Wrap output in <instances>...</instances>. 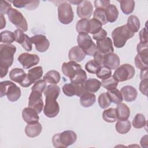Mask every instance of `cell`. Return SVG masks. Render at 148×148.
I'll return each instance as SVG.
<instances>
[{
    "label": "cell",
    "mask_w": 148,
    "mask_h": 148,
    "mask_svg": "<svg viewBox=\"0 0 148 148\" xmlns=\"http://www.w3.org/2000/svg\"><path fill=\"white\" fill-rule=\"evenodd\" d=\"M17 60L24 69H29L37 65L40 61L39 57L38 55L28 53H21L18 57Z\"/></svg>",
    "instance_id": "7c38bea8"
},
{
    "label": "cell",
    "mask_w": 148,
    "mask_h": 148,
    "mask_svg": "<svg viewBox=\"0 0 148 148\" xmlns=\"http://www.w3.org/2000/svg\"><path fill=\"white\" fill-rule=\"evenodd\" d=\"M58 18L62 24H69L73 20L74 13L71 3L63 2L58 6Z\"/></svg>",
    "instance_id": "52a82bcc"
},
{
    "label": "cell",
    "mask_w": 148,
    "mask_h": 148,
    "mask_svg": "<svg viewBox=\"0 0 148 148\" xmlns=\"http://www.w3.org/2000/svg\"><path fill=\"white\" fill-rule=\"evenodd\" d=\"M81 69L82 68L80 64L72 61L64 62L61 66V70L63 74L69 77L70 80L76 76Z\"/></svg>",
    "instance_id": "9a60e30c"
},
{
    "label": "cell",
    "mask_w": 148,
    "mask_h": 148,
    "mask_svg": "<svg viewBox=\"0 0 148 148\" xmlns=\"http://www.w3.org/2000/svg\"><path fill=\"white\" fill-rule=\"evenodd\" d=\"M121 11L128 15L132 13L135 8V2L132 0H121L118 1Z\"/></svg>",
    "instance_id": "d6a6232c"
},
{
    "label": "cell",
    "mask_w": 148,
    "mask_h": 148,
    "mask_svg": "<svg viewBox=\"0 0 148 148\" xmlns=\"http://www.w3.org/2000/svg\"><path fill=\"white\" fill-rule=\"evenodd\" d=\"M117 119L118 120L124 121L128 120L130 116V109L128 106L123 103L117 105L116 108Z\"/></svg>",
    "instance_id": "cb8c5ba5"
},
{
    "label": "cell",
    "mask_w": 148,
    "mask_h": 148,
    "mask_svg": "<svg viewBox=\"0 0 148 148\" xmlns=\"http://www.w3.org/2000/svg\"><path fill=\"white\" fill-rule=\"evenodd\" d=\"M27 74L25 71L21 69L18 68H16L12 69L9 72V78L11 80L18 83L20 84L24 81L26 77Z\"/></svg>",
    "instance_id": "484cf974"
},
{
    "label": "cell",
    "mask_w": 148,
    "mask_h": 148,
    "mask_svg": "<svg viewBox=\"0 0 148 148\" xmlns=\"http://www.w3.org/2000/svg\"><path fill=\"white\" fill-rule=\"evenodd\" d=\"M76 140V133L72 130H66L54 134L52 138V143L53 146L57 148L68 147L75 143Z\"/></svg>",
    "instance_id": "277c9868"
},
{
    "label": "cell",
    "mask_w": 148,
    "mask_h": 148,
    "mask_svg": "<svg viewBox=\"0 0 148 148\" xmlns=\"http://www.w3.org/2000/svg\"><path fill=\"white\" fill-rule=\"evenodd\" d=\"M83 85L87 92L95 93L99 90L101 86V82L97 79L90 78L85 81Z\"/></svg>",
    "instance_id": "4316f807"
},
{
    "label": "cell",
    "mask_w": 148,
    "mask_h": 148,
    "mask_svg": "<svg viewBox=\"0 0 148 148\" xmlns=\"http://www.w3.org/2000/svg\"><path fill=\"white\" fill-rule=\"evenodd\" d=\"M12 8V5L7 1H2L0 5V14H8L9 10Z\"/></svg>",
    "instance_id": "681fc988"
},
{
    "label": "cell",
    "mask_w": 148,
    "mask_h": 148,
    "mask_svg": "<svg viewBox=\"0 0 148 148\" xmlns=\"http://www.w3.org/2000/svg\"><path fill=\"white\" fill-rule=\"evenodd\" d=\"M123 98L126 102L134 101L138 95V92L135 88L132 86H123L120 90Z\"/></svg>",
    "instance_id": "d6986e66"
},
{
    "label": "cell",
    "mask_w": 148,
    "mask_h": 148,
    "mask_svg": "<svg viewBox=\"0 0 148 148\" xmlns=\"http://www.w3.org/2000/svg\"><path fill=\"white\" fill-rule=\"evenodd\" d=\"M147 121L145 116L141 113L136 114L134 117L132 122L133 127L137 129L144 127L146 125Z\"/></svg>",
    "instance_id": "8d00e7d4"
},
{
    "label": "cell",
    "mask_w": 148,
    "mask_h": 148,
    "mask_svg": "<svg viewBox=\"0 0 148 148\" xmlns=\"http://www.w3.org/2000/svg\"><path fill=\"white\" fill-rule=\"evenodd\" d=\"M21 89L11 81L5 80L0 83V97L7 96L10 102H16L21 97Z\"/></svg>",
    "instance_id": "5b68a950"
},
{
    "label": "cell",
    "mask_w": 148,
    "mask_h": 148,
    "mask_svg": "<svg viewBox=\"0 0 148 148\" xmlns=\"http://www.w3.org/2000/svg\"><path fill=\"white\" fill-rule=\"evenodd\" d=\"M47 86V83L45 80L39 79V80H37L34 83V84L32 86V87L31 88V90L38 91L42 94V92L46 89Z\"/></svg>",
    "instance_id": "7dc6e473"
},
{
    "label": "cell",
    "mask_w": 148,
    "mask_h": 148,
    "mask_svg": "<svg viewBox=\"0 0 148 148\" xmlns=\"http://www.w3.org/2000/svg\"><path fill=\"white\" fill-rule=\"evenodd\" d=\"M96 101V97L94 93L86 92L80 97V103L84 108H89L92 106Z\"/></svg>",
    "instance_id": "83f0119b"
},
{
    "label": "cell",
    "mask_w": 148,
    "mask_h": 148,
    "mask_svg": "<svg viewBox=\"0 0 148 148\" xmlns=\"http://www.w3.org/2000/svg\"><path fill=\"white\" fill-rule=\"evenodd\" d=\"M31 43L35 46L36 50L40 53L47 51L50 46V42L44 35L38 34L31 37Z\"/></svg>",
    "instance_id": "5bb4252c"
},
{
    "label": "cell",
    "mask_w": 148,
    "mask_h": 148,
    "mask_svg": "<svg viewBox=\"0 0 148 148\" xmlns=\"http://www.w3.org/2000/svg\"><path fill=\"white\" fill-rule=\"evenodd\" d=\"M21 115L23 120L27 124L39 122V117L38 113L35 109L30 107L25 108L22 111Z\"/></svg>",
    "instance_id": "ac0fdd59"
},
{
    "label": "cell",
    "mask_w": 148,
    "mask_h": 148,
    "mask_svg": "<svg viewBox=\"0 0 148 148\" xmlns=\"http://www.w3.org/2000/svg\"><path fill=\"white\" fill-rule=\"evenodd\" d=\"M126 25L131 31L135 33L137 32L140 28V21L136 16L131 15L128 18Z\"/></svg>",
    "instance_id": "4dcf8cb0"
},
{
    "label": "cell",
    "mask_w": 148,
    "mask_h": 148,
    "mask_svg": "<svg viewBox=\"0 0 148 148\" xmlns=\"http://www.w3.org/2000/svg\"><path fill=\"white\" fill-rule=\"evenodd\" d=\"M87 76L86 72L83 69H81L78 73L70 80L71 83L73 84H83L87 80Z\"/></svg>",
    "instance_id": "b9f144b4"
},
{
    "label": "cell",
    "mask_w": 148,
    "mask_h": 148,
    "mask_svg": "<svg viewBox=\"0 0 148 148\" xmlns=\"http://www.w3.org/2000/svg\"><path fill=\"white\" fill-rule=\"evenodd\" d=\"M64 94L68 97H73L76 95L81 97L83 94L87 92L83 84H73L66 83L62 87Z\"/></svg>",
    "instance_id": "8fae6325"
},
{
    "label": "cell",
    "mask_w": 148,
    "mask_h": 148,
    "mask_svg": "<svg viewBox=\"0 0 148 148\" xmlns=\"http://www.w3.org/2000/svg\"><path fill=\"white\" fill-rule=\"evenodd\" d=\"M90 34H95L99 32L102 28V24L98 21L95 18L90 19Z\"/></svg>",
    "instance_id": "bcb514c9"
},
{
    "label": "cell",
    "mask_w": 148,
    "mask_h": 148,
    "mask_svg": "<svg viewBox=\"0 0 148 148\" xmlns=\"http://www.w3.org/2000/svg\"><path fill=\"white\" fill-rule=\"evenodd\" d=\"M15 35V40L18 43L27 51L32 50V43L31 38H29L24 31L17 29L14 32Z\"/></svg>",
    "instance_id": "e0dca14e"
},
{
    "label": "cell",
    "mask_w": 148,
    "mask_h": 148,
    "mask_svg": "<svg viewBox=\"0 0 148 148\" xmlns=\"http://www.w3.org/2000/svg\"><path fill=\"white\" fill-rule=\"evenodd\" d=\"M15 40L14 32L10 31H4L1 32V42L4 44H11Z\"/></svg>",
    "instance_id": "74e56055"
},
{
    "label": "cell",
    "mask_w": 148,
    "mask_h": 148,
    "mask_svg": "<svg viewBox=\"0 0 148 148\" xmlns=\"http://www.w3.org/2000/svg\"><path fill=\"white\" fill-rule=\"evenodd\" d=\"M147 82L148 79H143L139 84V90L141 93L144 95H147Z\"/></svg>",
    "instance_id": "11a10c76"
},
{
    "label": "cell",
    "mask_w": 148,
    "mask_h": 148,
    "mask_svg": "<svg viewBox=\"0 0 148 148\" xmlns=\"http://www.w3.org/2000/svg\"><path fill=\"white\" fill-rule=\"evenodd\" d=\"M135 73V70L132 65L129 64H124L116 69L113 76L118 82H122L131 79Z\"/></svg>",
    "instance_id": "ba28073f"
},
{
    "label": "cell",
    "mask_w": 148,
    "mask_h": 148,
    "mask_svg": "<svg viewBox=\"0 0 148 148\" xmlns=\"http://www.w3.org/2000/svg\"><path fill=\"white\" fill-rule=\"evenodd\" d=\"M101 68V66L98 65L94 60H91L88 61L85 65L86 70L90 73L97 74Z\"/></svg>",
    "instance_id": "ee69618b"
},
{
    "label": "cell",
    "mask_w": 148,
    "mask_h": 148,
    "mask_svg": "<svg viewBox=\"0 0 148 148\" xmlns=\"http://www.w3.org/2000/svg\"><path fill=\"white\" fill-rule=\"evenodd\" d=\"M110 4V1L96 0L94 1V6L96 9H105Z\"/></svg>",
    "instance_id": "f5cc1de1"
},
{
    "label": "cell",
    "mask_w": 148,
    "mask_h": 148,
    "mask_svg": "<svg viewBox=\"0 0 148 148\" xmlns=\"http://www.w3.org/2000/svg\"><path fill=\"white\" fill-rule=\"evenodd\" d=\"M43 106L42 93L38 91L31 90L28 98V107L35 109L38 113H40Z\"/></svg>",
    "instance_id": "4fadbf2b"
},
{
    "label": "cell",
    "mask_w": 148,
    "mask_h": 148,
    "mask_svg": "<svg viewBox=\"0 0 148 148\" xmlns=\"http://www.w3.org/2000/svg\"><path fill=\"white\" fill-rule=\"evenodd\" d=\"M1 15V29H2L6 26V20L3 14Z\"/></svg>",
    "instance_id": "680465c9"
},
{
    "label": "cell",
    "mask_w": 148,
    "mask_h": 148,
    "mask_svg": "<svg viewBox=\"0 0 148 148\" xmlns=\"http://www.w3.org/2000/svg\"><path fill=\"white\" fill-rule=\"evenodd\" d=\"M140 43L142 44H148V36L147 28H143L139 32Z\"/></svg>",
    "instance_id": "816d5d0a"
},
{
    "label": "cell",
    "mask_w": 148,
    "mask_h": 148,
    "mask_svg": "<svg viewBox=\"0 0 148 148\" xmlns=\"http://www.w3.org/2000/svg\"><path fill=\"white\" fill-rule=\"evenodd\" d=\"M93 18L99 21L102 25L108 23L105 11L103 9H96L93 13Z\"/></svg>",
    "instance_id": "60d3db41"
},
{
    "label": "cell",
    "mask_w": 148,
    "mask_h": 148,
    "mask_svg": "<svg viewBox=\"0 0 148 148\" xmlns=\"http://www.w3.org/2000/svg\"><path fill=\"white\" fill-rule=\"evenodd\" d=\"M106 54H103L99 51H98L93 56L94 57V60L101 66H103V61L105 56Z\"/></svg>",
    "instance_id": "f907efd6"
},
{
    "label": "cell",
    "mask_w": 148,
    "mask_h": 148,
    "mask_svg": "<svg viewBox=\"0 0 148 148\" xmlns=\"http://www.w3.org/2000/svg\"><path fill=\"white\" fill-rule=\"evenodd\" d=\"M120 58L117 54L114 53L106 54L103 61V66L110 69H116L120 65Z\"/></svg>",
    "instance_id": "44dd1931"
},
{
    "label": "cell",
    "mask_w": 148,
    "mask_h": 148,
    "mask_svg": "<svg viewBox=\"0 0 148 148\" xmlns=\"http://www.w3.org/2000/svg\"><path fill=\"white\" fill-rule=\"evenodd\" d=\"M148 44H142L139 43L137 45L136 50L138 54L144 61L148 62Z\"/></svg>",
    "instance_id": "f35d334b"
},
{
    "label": "cell",
    "mask_w": 148,
    "mask_h": 148,
    "mask_svg": "<svg viewBox=\"0 0 148 148\" xmlns=\"http://www.w3.org/2000/svg\"><path fill=\"white\" fill-rule=\"evenodd\" d=\"M43 73V69L40 66H37L29 69L25 79L20 84V86L23 87H29L32 83H35L42 77Z\"/></svg>",
    "instance_id": "30bf717a"
},
{
    "label": "cell",
    "mask_w": 148,
    "mask_h": 148,
    "mask_svg": "<svg viewBox=\"0 0 148 148\" xmlns=\"http://www.w3.org/2000/svg\"><path fill=\"white\" fill-rule=\"evenodd\" d=\"M140 143L142 147H145V148L148 147V141H147V135L142 136V138L140 139Z\"/></svg>",
    "instance_id": "9f6ffc18"
},
{
    "label": "cell",
    "mask_w": 148,
    "mask_h": 148,
    "mask_svg": "<svg viewBox=\"0 0 148 148\" xmlns=\"http://www.w3.org/2000/svg\"><path fill=\"white\" fill-rule=\"evenodd\" d=\"M76 12L78 17L81 19L90 18L93 13L92 3L88 1H82L77 6Z\"/></svg>",
    "instance_id": "2e32d148"
},
{
    "label": "cell",
    "mask_w": 148,
    "mask_h": 148,
    "mask_svg": "<svg viewBox=\"0 0 148 148\" xmlns=\"http://www.w3.org/2000/svg\"><path fill=\"white\" fill-rule=\"evenodd\" d=\"M135 33L131 31L126 24L118 27L114 29L112 32V37L114 46L117 48H122L127 40L132 38Z\"/></svg>",
    "instance_id": "3957f363"
},
{
    "label": "cell",
    "mask_w": 148,
    "mask_h": 148,
    "mask_svg": "<svg viewBox=\"0 0 148 148\" xmlns=\"http://www.w3.org/2000/svg\"><path fill=\"white\" fill-rule=\"evenodd\" d=\"M77 43L85 54L89 56H94L98 51L97 46L92 42L91 37L87 33H79Z\"/></svg>",
    "instance_id": "8992f818"
},
{
    "label": "cell",
    "mask_w": 148,
    "mask_h": 148,
    "mask_svg": "<svg viewBox=\"0 0 148 148\" xmlns=\"http://www.w3.org/2000/svg\"><path fill=\"white\" fill-rule=\"evenodd\" d=\"M96 45L98 51L103 54H108L110 53H113L114 51L113 42L109 37H106L103 39L97 40Z\"/></svg>",
    "instance_id": "ffe728a7"
},
{
    "label": "cell",
    "mask_w": 148,
    "mask_h": 148,
    "mask_svg": "<svg viewBox=\"0 0 148 148\" xmlns=\"http://www.w3.org/2000/svg\"><path fill=\"white\" fill-rule=\"evenodd\" d=\"M69 3H73V4H74V5H79L81 2H82V1H68Z\"/></svg>",
    "instance_id": "91938a15"
},
{
    "label": "cell",
    "mask_w": 148,
    "mask_h": 148,
    "mask_svg": "<svg viewBox=\"0 0 148 148\" xmlns=\"http://www.w3.org/2000/svg\"><path fill=\"white\" fill-rule=\"evenodd\" d=\"M43 93L46 97L43 113L46 117L54 118L60 112V106L57 99L60 93V88L56 84H49L46 87Z\"/></svg>",
    "instance_id": "6da1fadb"
},
{
    "label": "cell",
    "mask_w": 148,
    "mask_h": 148,
    "mask_svg": "<svg viewBox=\"0 0 148 148\" xmlns=\"http://www.w3.org/2000/svg\"><path fill=\"white\" fill-rule=\"evenodd\" d=\"M42 131V126L39 122L27 124L25 127V133L28 137L35 138L38 136Z\"/></svg>",
    "instance_id": "603a6c76"
},
{
    "label": "cell",
    "mask_w": 148,
    "mask_h": 148,
    "mask_svg": "<svg viewBox=\"0 0 148 148\" xmlns=\"http://www.w3.org/2000/svg\"><path fill=\"white\" fill-rule=\"evenodd\" d=\"M76 29L78 33H89L90 29V19L82 18L77 21Z\"/></svg>",
    "instance_id": "e575fe53"
},
{
    "label": "cell",
    "mask_w": 148,
    "mask_h": 148,
    "mask_svg": "<svg viewBox=\"0 0 148 148\" xmlns=\"http://www.w3.org/2000/svg\"><path fill=\"white\" fill-rule=\"evenodd\" d=\"M16 47L11 44L0 45V71L1 77L3 78L7 75L8 69L13 62L14 54Z\"/></svg>",
    "instance_id": "7a4b0ae2"
},
{
    "label": "cell",
    "mask_w": 148,
    "mask_h": 148,
    "mask_svg": "<svg viewBox=\"0 0 148 148\" xmlns=\"http://www.w3.org/2000/svg\"><path fill=\"white\" fill-rule=\"evenodd\" d=\"M97 76L101 79L102 80L109 79L112 76V71L110 69L105 66H102L99 69V71L96 74Z\"/></svg>",
    "instance_id": "f6af8a7d"
},
{
    "label": "cell",
    "mask_w": 148,
    "mask_h": 148,
    "mask_svg": "<svg viewBox=\"0 0 148 148\" xmlns=\"http://www.w3.org/2000/svg\"><path fill=\"white\" fill-rule=\"evenodd\" d=\"M102 118L108 123H112L115 122L117 120L116 109L111 108L105 109L102 113Z\"/></svg>",
    "instance_id": "d590c367"
},
{
    "label": "cell",
    "mask_w": 148,
    "mask_h": 148,
    "mask_svg": "<svg viewBox=\"0 0 148 148\" xmlns=\"http://www.w3.org/2000/svg\"><path fill=\"white\" fill-rule=\"evenodd\" d=\"M115 128L118 133L120 134H125L130 131L131 124L128 120L124 121L117 120L115 125Z\"/></svg>",
    "instance_id": "836d02e7"
},
{
    "label": "cell",
    "mask_w": 148,
    "mask_h": 148,
    "mask_svg": "<svg viewBox=\"0 0 148 148\" xmlns=\"http://www.w3.org/2000/svg\"><path fill=\"white\" fill-rule=\"evenodd\" d=\"M9 21L14 24L18 29L24 32L28 30V23L23 14L16 9L12 8L8 12Z\"/></svg>",
    "instance_id": "9c48e42d"
},
{
    "label": "cell",
    "mask_w": 148,
    "mask_h": 148,
    "mask_svg": "<svg viewBox=\"0 0 148 148\" xmlns=\"http://www.w3.org/2000/svg\"><path fill=\"white\" fill-rule=\"evenodd\" d=\"M107 32L104 29L102 28L99 32L92 35V38L96 41H97L105 38L107 36Z\"/></svg>",
    "instance_id": "db71d44e"
},
{
    "label": "cell",
    "mask_w": 148,
    "mask_h": 148,
    "mask_svg": "<svg viewBox=\"0 0 148 148\" xmlns=\"http://www.w3.org/2000/svg\"><path fill=\"white\" fill-rule=\"evenodd\" d=\"M147 69H144V70H141L140 75V77L141 80L145 79H148Z\"/></svg>",
    "instance_id": "6f0895ef"
},
{
    "label": "cell",
    "mask_w": 148,
    "mask_h": 148,
    "mask_svg": "<svg viewBox=\"0 0 148 148\" xmlns=\"http://www.w3.org/2000/svg\"><path fill=\"white\" fill-rule=\"evenodd\" d=\"M14 6L17 8H25L27 10H32L37 8L39 5V1H12Z\"/></svg>",
    "instance_id": "d4e9b609"
},
{
    "label": "cell",
    "mask_w": 148,
    "mask_h": 148,
    "mask_svg": "<svg viewBox=\"0 0 148 148\" xmlns=\"http://www.w3.org/2000/svg\"><path fill=\"white\" fill-rule=\"evenodd\" d=\"M43 79L46 83L50 84H57L60 81L61 76L58 71L50 70L43 76Z\"/></svg>",
    "instance_id": "f546056e"
},
{
    "label": "cell",
    "mask_w": 148,
    "mask_h": 148,
    "mask_svg": "<svg viewBox=\"0 0 148 148\" xmlns=\"http://www.w3.org/2000/svg\"><path fill=\"white\" fill-rule=\"evenodd\" d=\"M135 65L137 68L140 70H144L146 69H148V63L146 62L143 59L140 58V57L137 54L134 60Z\"/></svg>",
    "instance_id": "c3c4849f"
},
{
    "label": "cell",
    "mask_w": 148,
    "mask_h": 148,
    "mask_svg": "<svg viewBox=\"0 0 148 148\" xmlns=\"http://www.w3.org/2000/svg\"><path fill=\"white\" fill-rule=\"evenodd\" d=\"M106 93L111 102L117 105L122 103L123 98L120 91L117 88L108 90Z\"/></svg>",
    "instance_id": "1f68e13d"
},
{
    "label": "cell",
    "mask_w": 148,
    "mask_h": 148,
    "mask_svg": "<svg viewBox=\"0 0 148 148\" xmlns=\"http://www.w3.org/2000/svg\"><path fill=\"white\" fill-rule=\"evenodd\" d=\"M105 11L108 22L112 23L117 20L119 16V10L114 5H109Z\"/></svg>",
    "instance_id": "f1b7e54d"
},
{
    "label": "cell",
    "mask_w": 148,
    "mask_h": 148,
    "mask_svg": "<svg viewBox=\"0 0 148 148\" xmlns=\"http://www.w3.org/2000/svg\"><path fill=\"white\" fill-rule=\"evenodd\" d=\"M98 102L100 108L103 109L108 108L111 104V101H110L106 92H102L99 95Z\"/></svg>",
    "instance_id": "7bdbcfd3"
},
{
    "label": "cell",
    "mask_w": 148,
    "mask_h": 148,
    "mask_svg": "<svg viewBox=\"0 0 148 148\" xmlns=\"http://www.w3.org/2000/svg\"><path fill=\"white\" fill-rule=\"evenodd\" d=\"M86 55L85 53L79 46H75L69 50L68 58L71 61L79 62L85 58Z\"/></svg>",
    "instance_id": "7402d4cb"
},
{
    "label": "cell",
    "mask_w": 148,
    "mask_h": 148,
    "mask_svg": "<svg viewBox=\"0 0 148 148\" xmlns=\"http://www.w3.org/2000/svg\"><path fill=\"white\" fill-rule=\"evenodd\" d=\"M101 82V85L108 90L116 88L118 86V82L114 78L113 76H111V77L108 79L102 80Z\"/></svg>",
    "instance_id": "ab89813d"
}]
</instances>
